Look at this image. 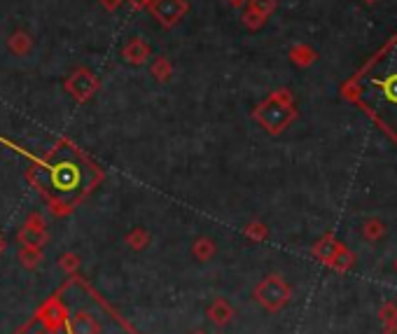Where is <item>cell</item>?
<instances>
[{"label":"cell","mask_w":397,"mask_h":334,"mask_svg":"<svg viewBox=\"0 0 397 334\" xmlns=\"http://www.w3.org/2000/svg\"><path fill=\"white\" fill-rule=\"evenodd\" d=\"M150 73L157 82H166V79H171V75H173V63L168 61L166 56H157L150 66Z\"/></svg>","instance_id":"ba28073f"},{"label":"cell","mask_w":397,"mask_h":334,"mask_svg":"<svg viewBox=\"0 0 397 334\" xmlns=\"http://www.w3.org/2000/svg\"><path fill=\"white\" fill-rule=\"evenodd\" d=\"M244 24L248 26V29H260V26L264 24V17L257 15L255 10H248L244 15Z\"/></svg>","instance_id":"30bf717a"},{"label":"cell","mask_w":397,"mask_h":334,"mask_svg":"<svg viewBox=\"0 0 397 334\" xmlns=\"http://www.w3.org/2000/svg\"><path fill=\"white\" fill-rule=\"evenodd\" d=\"M122 59L131 66H143L147 59H150V47L140 38H131L129 43L122 47Z\"/></svg>","instance_id":"8992f818"},{"label":"cell","mask_w":397,"mask_h":334,"mask_svg":"<svg viewBox=\"0 0 397 334\" xmlns=\"http://www.w3.org/2000/svg\"><path fill=\"white\" fill-rule=\"evenodd\" d=\"M126 3H129L133 10H143V8H150L152 0H126Z\"/></svg>","instance_id":"7c38bea8"},{"label":"cell","mask_w":397,"mask_h":334,"mask_svg":"<svg viewBox=\"0 0 397 334\" xmlns=\"http://www.w3.org/2000/svg\"><path fill=\"white\" fill-rule=\"evenodd\" d=\"M274 8H276V3L274 0H250V10H255L257 12V15H262V17H269L274 12Z\"/></svg>","instance_id":"9c48e42d"},{"label":"cell","mask_w":397,"mask_h":334,"mask_svg":"<svg viewBox=\"0 0 397 334\" xmlns=\"http://www.w3.org/2000/svg\"><path fill=\"white\" fill-rule=\"evenodd\" d=\"M292 110L287 105V91H276L267 103H262L257 110H255V119L267 126L271 133H278L283 126L290 122Z\"/></svg>","instance_id":"3957f363"},{"label":"cell","mask_w":397,"mask_h":334,"mask_svg":"<svg viewBox=\"0 0 397 334\" xmlns=\"http://www.w3.org/2000/svg\"><path fill=\"white\" fill-rule=\"evenodd\" d=\"M8 47H10V52L12 54H17V56H26L29 52L33 50V40L29 33H24V31H17V33H12L10 40H8Z\"/></svg>","instance_id":"52a82bcc"},{"label":"cell","mask_w":397,"mask_h":334,"mask_svg":"<svg viewBox=\"0 0 397 334\" xmlns=\"http://www.w3.org/2000/svg\"><path fill=\"white\" fill-rule=\"evenodd\" d=\"M230 3H232V8H244L248 0H230Z\"/></svg>","instance_id":"4fadbf2b"},{"label":"cell","mask_w":397,"mask_h":334,"mask_svg":"<svg viewBox=\"0 0 397 334\" xmlns=\"http://www.w3.org/2000/svg\"><path fill=\"white\" fill-rule=\"evenodd\" d=\"M33 178L54 204H73L93 183V166L87 164L75 148L61 145L40 164Z\"/></svg>","instance_id":"7a4b0ae2"},{"label":"cell","mask_w":397,"mask_h":334,"mask_svg":"<svg viewBox=\"0 0 397 334\" xmlns=\"http://www.w3.org/2000/svg\"><path fill=\"white\" fill-rule=\"evenodd\" d=\"M187 10H190L187 0H152L150 5L152 17L157 19L161 26H166V29L176 26L180 19L187 15Z\"/></svg>","instance_id":"5b68a950"},{"label":"cell","mask_w":397,"mask_h":334,"mask_svg":"<svg viewBox=\"0 0 397 334\" xmlns=\"http://www.w3.org/2000/svg\"><path fill=\"white\" fill-rule=\"evenodd\" d=\"M124 0H100V5H103V10H107V12H115L119 5H122Z\"/></svg>","instance_id":"8fae6325"},{"label":"cell","mask_w":397,"mask_h":334,"mask_svg":"<svg viewBox=\"0 0 397 334\" xmlns=\"http://www.w3.org/2000/svg\"><path fill=\"white\" fill-rule=\"evenodd\" d=\"M351 96L397 138V38L358 73Z\"/></svg>","instance_id":"6da1fadb"},{"label":"cell","mask_w":397,"mask_h":334,"mask_svg":"<svg viewBox=\"0 0 397 334\" xmlns=\"http://www.w3.org/2000/svg\"><path fill=\"white\" fill-rule=\"evenodd\" d=\"M63 86H66V91H68L77 103H87L93 96V93L98 91L100 82H98V77L93 75L89 68H77V70L70 73Z\"/></svg>","instance_id":"277c9868"}]
</instances>
